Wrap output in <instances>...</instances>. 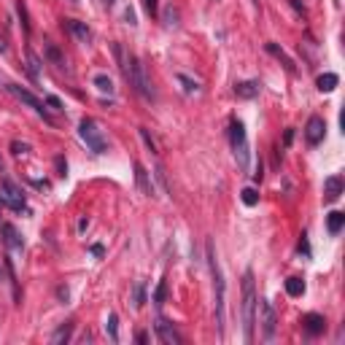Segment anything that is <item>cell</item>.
<instances>
[{
    "instance_id": "1",
    "label": "cell",
    "mask_w": 345,
    "mask_h": 345,
    "mask_svg": "<svg viewBox=\"0 0 345 345\" xmlns=\"http://www.w3.org/2000/svg\"><path fill=\"white\" fill-rule=\"evenodd\" d=\"M113 54H116V60H119V65H122V70H124V76H127L132 89H135L143 100H154L151 78H148L146 65L140 62V57H135V54H127V57H124V49L119 43H113Z\"/></svg>"
},
{
    "instance_id": "2",
    "label": "cell",
    "mask_w": 345,
    "mask_h": 345,
    "mask_svg": "<svg viewBox=\"0 0 345 345\" xmlns=\"http://www.w3.org/2000/svg\"><path fill=\"white\" fill-rule=\"evenodd\" d=\"M256 283L254 272H243V332H246V342H254V329H256Z\"/></svg>"
},
{
    "instance_id": "3",
    "label": "cell",
    "mask_w": 345,
    "mask_h": 345,
    "mask_svg": "<svg viewBox=\"0 0 345 345\" xmlns=\"http://www.w3.org/2000/svg\"><path fill=\"white\" fill-rule=\"evenodd\" d=\"M208 267H210L213 289H216V326H218V334H224V292H226V283H224L221 267H218V259H216L210 243H208Z\"/></svg>"
},
{
    "instance_id": "4",
    "label": "cell",
    "mask_w": 345,
    "mask_h": 345,
    "mask_svg": "<svg viewBox=\"0 0 345 345\" xmlns=\"http://www.w3.org/2000/svg\"><path fill=\"white\" fill-rule=\"evenodd\" d=\"M78 135H81V140L86 143L89 151H95V154L108 151V140H105L103 130H100V124L95 119H81V124H78Z\"/></svg>"
},
{
    "instance_id": "5",
    "label": "cell",
    "mask_w": 345,
    "mask_h": 345,
    "mask_svg": "<svg viewBox=\"0 0 345 345\" xmlns=\"http://www.w3.org/2000/svg\"><path fill=\"white\" fill-rule=\"evenodd\" d=\"M0 205H6V208L17 210V213L27 210L25 192H22L14 181H9V178H3V181H0Z\"/></svg>"
},
{
    "instance_id": "6",
    "label": "cell",
    "mask_w": 345,
    "mask_h": 345,
    "mask_svg": "<svg viewBox=\"0 0 345 345\" xmlns=\"http://www.w3.org/2000/svg\"><path fill=\"white\" fill-rule=\"evenodd\" d=\"M6 92H9V95H14V97L19 100V103L30 105V108H33V111H35L38 116H41V119L51 122L49 111H46V108H43V103H41V100H38V97H35V95H33V92H30V89H22L19 84H6Z\"/></svg>"
},
{
    "instance_id": "7",
    "label": "cell",
    "mask_w": 345,
    "mask_h": 345,
    "mask_svg": "<svg viewBox=\"0 0 345 345\" xmlns=\"http://www.w3.org/2000/svg\"><path fill=\"white\" fill-rule=\"evenodd\" d=\"M326 135V122L321 119V116H310L308 124H305V138H308L310 146H318L321 140Z\"/></svg>"
},
{
    "instance_id": "8",
    "label": "cell",
    "mask_w": 345,
    "mask_h": 345,
    "mask_svg": "<svg viewBox=\"0 0 345 345\" xmlns=\"http://www.w3.org/2000/svg\"><path fill=\"white\" fill-rule=\"evenodd\" d=\"M154 329H156V334H159V340L164 342V345H181V334L176 332V326L170 324L167 318H156V324H154Z\"/></svg>"
},
{
    "instance_id": "9",
    "label": "cell",
    "mask_w": 345,
    "mask_h": 345,
    "mask_svg": "<svg viewBox=\"0 0 345 345\" xmlns=\"http://www.w3.org/2000/svg\"><path fill=\"white\" fill-rule=\"evenodd\" d=\"M275 310H272L270 302H262V334L264 340H272L275 337Z\"/></svg>"
},
{
    "instance_id": "10",
    "label": "cell",
    "mask_w": 345,
    "mask_h": 345,
    "mask_svg": "<svg viewBox=\"0 0 345 345\" xmlns=\"http://www.w3.org/2000/svg\"><path fill=\"white\" fill-rule=\"evenodd\" d=\"M0 235H3V243H6V248H11V251H19V248H25V240H22V235L19 229L14 224L6 221L3 226H0Z\"/></svg>"
},
{
    "instance_id": "11",
    "label": "cell",
    "mask_w": 345,
    "mask_h": 345,
    "mask_svg": "<svg viewBox=\"0 0 345 345\" xmlns=\"http://www.w3.org/2000/svg\"><path fill=\"white\" fill-rule=\"evenodd\" d=\"M302 326L310 337H318V334H324V329H326V318L321 316V313H308V316L302 318Z\"/></svg>"
},
{
    "instance_id": "12",
    "label": "cell",
    "mask_w": 345,
    "mask_h": 345,
    "mask_svg": "<svg viewBox=\"0 0 345 345\" xmlns=\"http://www.w3.org/2000/svg\"><path fill=\"white\" fill-rule=\"evenodd\" d=\"M342 194V178L340 176H329L324 181V202H334Z\"/></svg>"
},
{
    "instance_id": "13",
    "label": "cell",
    "mask_w": 345,
    "mask_h": 345,
    "mask_svg": "<svg viewBox=\"0 0 345 345\" xmlns=\"http://www.w3.org/2000/svg\"><path fill=\"white\" fill-rule=\"evenodd\" d=\"M43 57L49 60L54 68H60V70H65V65H68V62H65V54H62V51H60V46H57V43H51V41H46V43H43Z\"/></svg>"
},
{
    "instance_id": "14",
    "label": "cell",
    "mask_w": 345,
    "mask_h": 345,
    "mask_svg": "<svg viewBox=\"0 0 345 345\" xmlns=\"http://www.w3.org/2000/svg\"><path fill=\"white\" fill-rule=\"evenodd\" d=\"M135 181H138V186H140V192H143V194H148V197H154V194H156L151 178H148V170L140 162H135Z\"/></svg>"
},
{
    "instance_id": "15",
    "label": "cell",
    "mask_w": 345,
    "mask_h": 345,
    "mask_svg": "<svg viewBox=\"0 0 345 345\" xmlns=\"http://www.w3.org/2000/svg\"><path fill=\"white\" fill-rule=\"evenodd\" d=\"M65 27L76 35V41H81V43H89V41H92V30L86 27L84 22H78V19H65Z\"/></svg>"
},
{
    "instance_id": "16",
    "label": "cell",
    "mask_w": 345,
    "mask_h": 345,
    "mask_svg": "<svg viewBox=\"0 0 345 345\" xmlns=\"http://www.w3.org/2000/svg\"><path fill=\"white\" fill-rule=\"evenodd\" d=\"M259 89H262V84H259V81H238V84H235V95H238L240 100L256 97Z\"/></svg>"
},
{
    "instance_id": "17",
    "label": "cell",
    "mask_w": 345,
    "mask_h": 345,
    "mask_svg": "<svg viewBox=\"0 0 345 345\" xmlns=\"http://www.w3.org/2000/svg\"><path fill=\"white\" fill-rule=\"evenodd\" d=\"M267 51L272 54V57H278L280 62H283V65H286V70H289V73H297V65H294V60H292V57H289V54H286L283 49H280V46H278V43H267Z\"/></svg>"
},
{
    "instance_id": "18",
    "label": "cell",
    "mask_w": 345,
    "mask_h": 345,
    "mask_svg": "<svg viewBox=\"0 0 345 345\" xmlns=\"http://www.w3.org/2000/svg\"><path fill=\"white\" fill-rule=\"evenodd\" d=\"M337 84H340V76H337V73H321L316 78V86L321 92H334Z\"/></svg>"
},
{
    "instance_id": "19",
    "label": "cell",
    "mask_w": 345,
    "mask_h": 345,
    "mask_svg": "<svg viewBox=\"0 0 345 345\" xmlns=\"http://www.w3.org/2000/svg\"><path fill=\"white\" fill-rule=\"evenodd\" d=\"M345 226V213H340V210H332V213L326 216V229L329 235H340Z\"/></svg>"
},
{
    "instance_id": "20",
    "label": "cell",
    "mask_w": 345,
    "mask_h": 345,
    "mask_svg": "<svg viewBox=\"0 0 345 345\" xmlns=\"http://www.w3.org/2000/svg\"><path fill=\"white\" fill-rule=\"evenodd\" d=\"M229 143H232V148L246 143V127H243V122H238V119H232V124H229Z\"/></svg>"
},
{
    "instance_id": "21",
    "label": "cell",
    "mask_w": 345,
    "mask_h": 345,
    "mask_svg": "<svg viewBox=\"0 0 345 345\" xmlns=\"http://www.w3.org/2000/svg\"><path fill=\"white\" fill-rule=\"evenodd\" d=\"M27 70H30V76H33V81L41 78V60H38V54L33 49H27Z\"/></svg>"
},
{
    "instance_id": "22",
    "label": "cell",
    "mask_w": 345,
    "mask_h": 345,
    "mask_svg": "<svg viewBox=\"0 0 345 345\" xmlns=\"http://www.w3.org/2000/svg\"><path fill=\"white\" fill-rule=\"evenodd\" d=\"M286 294H289V297H302V294H305V280L297 278V275L289 278V280H286Z\"/></svg>"
},
{
    "instance_id": "23",
    "label": "cell",
    "mask_w": 345,
    "mask_h": 345,
    "mask_svg": "<svg viewBox=\"0 0 345 345\" xmlns=\"http://www.w3.org/2000/svg\"><path fill=\"white\" fill-rule=\"evenodd\" d=\"M92 84H95L97 89L103 92V95H113V81H111L105 73H97L95 78H92Z\"/></svg>"
},
{
    "instance_id": "24",
    "label": "cell",
    "mask_w": 345,
    "mask_h": 345,
    "mask_svg": "<svg viewBox=\"0 0 345 345\" xmlns=\"http://www.w3.org/2000/svg\"><path fill=\"white\" fill-rule=\"evenodd\" d=\"M70 334H73V324H62L57 332L51 334V342H54V345H62V342L70 340Z\"/></svg>"
},
{
    "instance_id": "25",
    "label": "cell",
    "mask_w": 345,
    "mask_h": 345,
    "mask_svg": "<svg viewBox=\"0 0 345 345\" xmlns=\"http://www.w3.org/2000/svg\"><path fill=\"white\" fill-rule=\"evenodd\" d=\"M240 200H243V205L254 208V205H259V192L254 189V186H246V189L240 192Z\"/></svg>"
},
{
    "instance_id": "26",
    "label": "cell",
    "mask_w": 345,
    "mask_h": 345,
    "mask_svg": "<svg viewBox=\"0 0 345 345\" xmlns=\"http://www.w3.org/2000/svg\"><path fill=\"white\" fill-rule=\"evenodd\" d=\"M235 159H238L240 170H248V143L235 146Z\"/></svg>"
},
{
    "instance_id": "27",
    "label": "cell",
    "mask_w": 345,
    "mask_h": 345,
    "mask_svg": "<svg viewBox=\"0 0 345 345\" xmlns=\"http://www.w3.org/2000/svg\"><path fill=\"white\" fill-rule=\"evenodd\" d=\"M178 81L184 84V92H186V95H194V92H200V84L194 81V78H189L186 73H178Z\"/></svg>"
},
{
    "instance_id": "28",
    "label": "cell",
    "mask_w": 345,
    "mask_h": 345,
    "mask_svg": "<svg viewBox=\"0 0 345 345\" xmlns=\"http://www.w3.org/2000/svg\"><path fill=\"white\" fill-rule=\"evenodd\" d=\"M164 297H167V280H159L156 289H154V305H156V308H162V305H164Z\"/></svg>"
},
{
    "instance_id": "29",
    "label": "cell",
    "mask_w": 345,
    "mask_h": 345,
    "mask_svg": "<svg viewBox=\"0 0 345 345\" xmlns=\"http://www.w3.org/2000/svg\"><path fill=\"white\" fill-rule=\"evenodd\" d=\"M132 300H135V308H143V305H146V283H143V280H138V283H135Z\"/></svg>"
},
{
    "instance_id": "30",
    "label": "cell",
    "mask_w": 345,
    "mask_h": 345,
    "mask_svg": "<svg viewBox=\"0 0 345 345\" xmlns=\"http://www.w3.org/2000/svg\"><path fill=\"white\" fill-rule=\"evenodd\" d=\"M105 329H108V334H111V340L119 342V318H116V313H111V316H108Z\"/></svg>"
},
{
    "instance_id": "31",
    "label": "cell",
    "mask_w": 345,
    "mask_h": 345,
    "mask_svg": "<svg viewBox=\"0 0 345 345\" xmlns=\"http://www.w3.org/2000/svg\"><path fill=\"white\" fill-rule=\"evenodd\" d=\"M17 11H19V17H22V27H25V33H30V19H27V6H25V0H17Z\"/></svg>"
},
{
    "instance_id": "32",
    "label": "cell",
    "mask_w": 345,
    "mask_h": 345,
    "mask_svg": "<svg viewBox=\"0 0 345 345\" xmlns=\"http://www.w3.org/2000/svg\"><path fill=\"white\" fill-rule=\"evenodd\" d=\"M138 132H140V138H143V143L148 146V151H154V154H156V140H154L151 135H148V130H146V127H138Z\"/></svg>"
},
{
    "instance_id": "33",
    "label": "cell",
    "mask_w": 345,
    "mask_h": 345,
    "mask_svg": "<svg viewBox=\"0 0 345 345\" xmlns=\"http://www.w3.org/2000/svg\"><path fill=\"white\" fill-rule=\"evenodd\" d=\"M143 6H146V14H148L151 19L159 14V3H156V0H143Z\"/></svg>"
},
{
    "instance_id": "34",
    "label": "cell",
    "mask_w": 345,
    "mask_h": 345,
    "mask_svg": "<svg viewBox=\"0 0 345 345\" xmlns=\"http://www.w3.org/2000/svg\"><path fill=\"white\" fill-rule=\"evenodd\" d=\"M46 105H49L51 111H62V100L57 95H46Z\"/></svg>"
},
{
    "instance_id": "35",
    "label": "cell",
    "mask_w": 345,
    "mask_h": 345,
    "mask_svg": "<svg viewBox=\"0 0 345 345\" xmlns=\"http://www.w3.org/2000/svg\"><path fill=\"white\" fill-rule=\"evenodd\" d=\"M297 248H300V254H302L305 259H310V243H308V235H302V238H300V246H297Z\"/></svg>"
},
{
    "instance_id": "36",
    "label": "cell",
    "mask_w": 345,
    "mask_h": 345,
    "mask_svg": "<svg viewBox=\"0 0 345 345\" xmlns=\"http://www.w3.org/2000/svg\"><path fill=\"white\" fill-rule=\"evenodd\" d=\"M54 164H57V172L65 178V176H68V162H65V156H57V159H54Z\"/></svg>"
},
{
    "instance_id": "37",
    "label": "cell",
    "mask_w": 345,
    "mask_h": 345,
    "mask_svg": "<svg viewBox=\"0 0 345 345\" xmlns=\"http://www.w3.org/2000/svg\"><path fill=\"white\" fill-rule=\"evenodd\" d=\"M11 151H14V154H27L30 146H27V143H19V140H14V143H11Z\"/></svg>"
},
{
    "instance_id": "38",
    "label": "cell",
    "mask_w": 345,
    "mask_h": 345,
    "mask_svg": "<svg viewBox=\"0 0 345 345\" xmlns=\"http://www.w3.org/2000/svg\"><path fill=\"white\" fill-rule=\"evenodd\" d=\"M124 19H127V25H132V27L138 25V19H135V11H132V9H127V11H124Z\"/></svg>"
},
{
    "instance_id": "39",
    "label": "cell",
    "mask_w": 345,
    "mask_h": 345,
    "mask_svg": "<svg viewBox=\"0 0 345 345\" xmlns=\"http://www.w3.org/2000/svg\"><path fill=\"white\" fill-rule=\"evenodd\" d=\"M176 17H178V14L172 11V6H170V9H167V14H164V22H167V25H176Z\"/></svg>"
},
{
    "instance_id": "40",
    "label": "cell",
    "mask_w": 345,
    "mask_h": 345,
    "mask_svg": "<svg viewBox=\"0 0 345 345\" xmlns=\"http://www.w3.org/2000/svg\"><path fill=\"white\" fill-rule=\"evenodd\" d=\"M89 251H92V256H103V254H105V248H103V243H95V246H92Z\"/></svg>"
},
{
    "instance_id": "41",
    "label": "cell",
    "mask_w": 345,
    "mask_h": 345,
    "mask_svg": "<svg viewBox=\"0 0 345 345\" xmlns=\"http://www.w3.org/2000/svg\"><path fill=\"white\" fill-rule=\"evenodd\" d=\"M86 226H89V218L81 216V218H78V232H86Z\"/></svg>"
},
{
    "instance_id": "42",
    "label": "cell",
    "mask_w": 345,
    "mask_h": 345,
    "mask_svg": "<svg viewBox=\"0 0 345 345\" xmlns=\"http://www.w3.org/2000/svg\"><path fill=\"white\" fill-rule=\"evenodd\" d=\"M292 140H294V130H286V135H283V143L289 146V143H292Z\"/></svg>"
},
{
    "instance_id": "43",
    "label": "cell",
    "mask_w": 345,
    "mask_h": 345,
    "mask_svg": "<svg viewBox=\"0 0 345 345\" xmlns=\"http://www.w3.org/2000/svg\"><path fill=\"white\" fill-rule=\"evenodd\" d=\"M57 294H60V300H68V289H65V286H60Z\"/></svg>"
},
{
    "instance_id": "44",
    "label": "cell",
    "mask_w": 345,
    "mask_h": 345,
    "mask_svg": "<svg viewBox=\"0 0 345 345\" xmlns=\"http://www.w3.org/2000/svg\"><path fill=\"white\" fill-rule=\"evenodd\" d=\"M292 6H294V9H297V11H300V14H305V6L300 3V0H292Z\"/></svg>"
},
{
    "instance_id": "45",
    "label": "cell",
    "mask_w": 345,
    "mask_h": 345,
    "mask_svg": "<svg viewBox=\"0 0 345 345\" xmlns=\"http://www.w3.org/2000/svg\"><path fill=\"white\" fill-rule=\"evenodd\" d=\"M0 51H6V43L3 41H0Z\"/></svg>"
},
{
    "instance_id": "46",
    "label": "cell",
    "mask_w": 345,
    "mask_h": 345,
    "mask_svg": "<svg viewBox=\"0 0 345 345\" xmlns=\"http://www.w3.org/2000/svg\"><path fill=\"white\" fill-rule=\"evenodd\" d=\"M0 278H3V267H0Z\"/></svg>"
},
{
    "instance_id": "47",
    "label": "cell",
    "mask_w": 345,
    "mask_h": 345,
    "mask_svg": "<svg viewBox=\"0 0 345 345\" xmlns=\"http://www.w3.org/2000/svg\"><path fill=\"white\" fill-rule=\"evenodd\" d=\"M105 3H108V6H111V3H113V0H105Z\"/></svg>"
},
{
    "instance_id": "48",
    "label": "cell",
    "mask_w": 345,
    "mask_h": 345,
    "mask_svg": "<svg viewBox=\"0 0 345 345\" xmlns=\"http://www.w3.org/2000/svg\"><path fill=\"white\" fill-rule=\"evenodd\" d=\"M0 170H3V162H0Z\"/></svg>"
}]
</instances>
